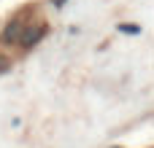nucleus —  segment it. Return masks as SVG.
I'll list each match as a JSON object with an SVG mask.
<instances>
[{"label": "nucleus", "instance_id": "1", "mask_svg": "<svg viewBox=\"0 0 154 148\" xmlns=\"http://www.w3.org/2000/svg\"><path fill=\"white\" fill-rule=\"evenodd\" d=\"M43 35H46V19L35 8L19 11L0 35V73L11 67L16 54H24L27 49H32Z\"/></svg>", "mask_w": 154, "mask_h": 148}]
</instances>
